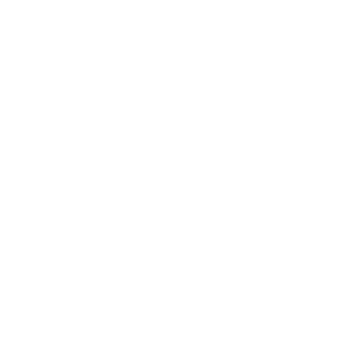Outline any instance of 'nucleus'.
<instances>
[]
</instances>
